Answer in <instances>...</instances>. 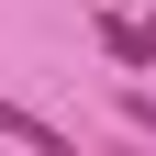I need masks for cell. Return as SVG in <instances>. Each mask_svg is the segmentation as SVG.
<instances>
[{
    "label": "cell",
    "instance_id": "3",
    "mask_svg": "<svg viewBox=\"0 0 156 156\" xmlns=\"http://www.w3.org/2000/svg\"><path fill=\"white\" fill-rule=\"evenodd\" d=\"M123 123H134V134L156 145V89H123Z\"/></svg>",
    "mask_w": 156,
    "mask_h": 156
},
{
    "label": "cell",
    "instance_id": "1",
    "mask_svg": "<svg viewBox=\"0 0 156 156\" xmlns=\"http://www.w3.org/2000/svg\"><path fill=\"white\" fill-rule=\"evenodd\" d=\"M101 45L123 56V67H156V11H123V0H112L101 11Z\"/></svg>",
    "mask_w": 156,
    "mask_h": 156
},
{
    "label": "cell",
    "instance_id": "2",
    "mask_svg": "<svg viewBox=\"0 0 156 156\" xmlns=\"http://www.w3.org/2000/svg\"><path fill=\"white\" fill-rule=\"evenodd\" d=\"M0 134H11V145H34V156H78L67 134H56L45 112H23V101H0Z\"/></svg>",
    "mask_w": 156,
    "mask_h": 156
},
{
    "label": "cell",
    "instance_id": "4",
    "mask_svg": "<svg viewBox=\"0 0 156 156\" xmlns=\"http://www.w3.org/2000/svg\"><path fill=\"white\" fill-rule=\"evenodd\" d=\"M123 156H156V145H123Z\"/></svg>",
    "mask_w": 156,
    "mask_h": 156
}]
</instances>
